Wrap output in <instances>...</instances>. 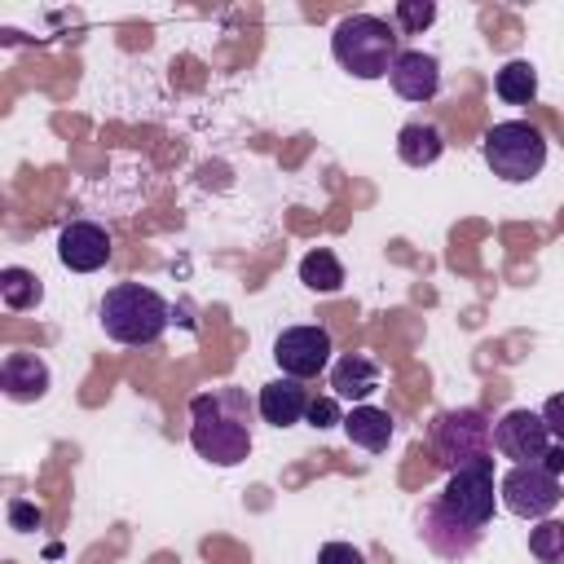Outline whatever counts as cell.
I'll return each mask as SVG.
<instances>
[{
  "label": "cell",
  "instance_id": "obj_22",
  "mask_svg": "<svg viewBox=\"0 0 564 564\" xmlns=\"http://www.w3.org/2000/svg\"><path fill=\"white\" fill-rule=\"evenodd\" d=\"M392 18H397L401 35H423V31L436 22V4H432V0H397Z\"/></svg>",
  "mask_w": 564,
  "mask_h": 564
},
{
  "label": "cell",
  "instance_id": "obj_19",
  "mask_svg": "<svg viewBox=\"0 0 564 564\" xmlns=\"http://www.w3.org/2000/svg\"><path fill=\"white\" fill-rule=\"evenodd\" d=\"M0 300H4V308L26 313V308H35L44 300V282L31 269L9 264V269H0Z\"/></svg>",
  "mask_w": 564,
  "mask_h": 564
},
{
  "label": "cell",
  "instance_id": "obj_25",
  "mask_svg": "<svg viewBox=\"0 0 564 564\" xmlns=\"http://www.w3.org/2000/svg\"><path fill=\"white\" fill-rule=\"evenodd\" d=\"M317 564H366V555L352 542H326L317 551Z\"/></svg>",
  "mask_w": 564,
  "mask_h": 564
},
{
  "label": "cell",
  "instance_id": "obj_11",
  "mask_svg": "<svg viewBox=\"0 0 564 564\" xmlns=\"http://www.w3.org/2000/svg\"><path fill=\"white\" fill-rule=\"evenodd\" d=\"M57 260L70 273H97L110 260V234L101 225H93V220H70L57 234Z\"/></svg>",
  "mask_w": 564,
  "mask_h": 564
},
{
  "label": "cell",
  "instance_id": "obj_7",
  "mask_svg": "<svg viewBox=\"0 0 564 564\" xmlns=\"http://www.w3.org/2000/svg\"><path fill=\"white\" fill-rule=\"evenodd\" d=\"M494 498L498 494H494V458L489 454L476 458V463L454 467L449 480H445V489H441V502L454 516H463L467 524H476V529H485L494 520Z\"/></svg>",
  "mask_w": 564,
  "mask_h": 564
},
{
  "label": "cell",
  "instance_id": "obj_8",
  "mask_svg": "<svg viewBox=\"0 0 564 564\" xmlns=\"http://www.w3.org/2000/svg\"><path fill=\"white\" fill-rule=\"evenodd\" d=\"M480 533H485V529H476V524H467L463 516H454V511L441 502V494L427 498L423 511H419V538H423V546L436 551L441 560H467V555L480 546Z\"/></svg>",
  "mask_w": 564,
  "mask_h": 564
},
{
  "label": "cell",
  "instance_id": "obj_4",
  "mask_svg": "<svg viewBox=\"0 0 564 564\" xmlns=\"http://www.w3.org/2000/svg\"><path fill=\"white\" fill-rule=\"evenodd\" d=\"M480 150H485V163L494 167V176H502L507 185H524L546 167V137L524 119L494 123L485 132Z\"/></svg>",
  "mask_w": 564,
  "mask_h": 564
},
{
  "label": "cell",
  "instance_id": "obj_10",
  "mask_svg": "<svg viewBox=\"0 0 564 564\" xmlns=\"http://www.w3.org/2000/svg\"><path fill=\"white\" fill-rule=\"evenodd\" d=\"M494 449L502 458H516V463H538L551 449V432H546L542 414H533V410H507L494 423Z\"/></svg>",
  "mask_w": 564,
  "mask_h": 564
},
{
  "label": "cell",
  "instance_id": "obj_2",
  "mask_svg": "<svg viewBox=\"0 0 564 564\" xmlns=\"http://www.w3.org/2000/svg\"><path fill=\"white\" fill-rule=\"evenodd\" d=\"M335 62L357 79H383L392 62L401 57V35L388 18L375 13H348L330 35Z\"/></svg>",
  "mask_w": 564,
  "mask_h": 564
},
{
  "label": "cell",
  "instance_id": "obj_27",
  "mask_svg": "<svg viewBox=\"0 0 564 564\" xmlns=\"http://www.w3.org/2000/svg\"><path fill=\"white\" fill-rule=\"evenodd\" d=\"M542 467H546L551 476H564V445H551V449L542 454Z\"/></svg>",
  "mask_w": 564,
  "mask_h": 564
},
{
  "label": "cell",
  "instance_id": "obj_1",
  "mask_svg": "<svg viewBox=\"0 0 564 564\" xmlns=\"http://www.w3.org/2000/svg\"><path fill=\"white\" fill-rule=\"evenodd\" d=\"M189 445L216 467H238L251 454V401L242 388H207L189 397Z\"/></svg>",
  "mask_w": 564,
  "mask_h": 564
},
{
  "label": "cell",
  "instance_id": "obj_9",
  "mask_svg": "<svg viewBox=\"0 0 564 564\" xmlns=\"http://www.w3.org/2000/svg\"><path fill=\"white\" fill-rule=\"evenodd\" d=\"M330 330L326 326H286L278 339H273V361L282 366V375L291 379H313L330 366Z\"/></svg>",
  "mask_w": 564,
  "mask_h": 564
},
{
  "label": "cell",
  "instance_id": "obj_13",
  "mask_svg": "<svg viewBox=\"0 0 564 564\" xmlns=\"http://www.w3.org/2000/svg\"><path fill=\"white\" fill-rule=\"evenodd\" d=\"M308 401H313V397H308L304 379L282 375V379H273V383H264V388H260L256 410H260V419H264L269 427H291V423H300V419H304Z\"/></svg>",
  "mask_w": 564,
  "mask_h": 564
},
{
  "label": "cell",
  "instance_id": "obj_26",
  "mask_svg": "<svg viewBox=\"0 0 564 564\" xmlns=\"http://www.w3.org/2000/svg\"><path fill=\"white\" fill-rule=\"evenodd\" d=\"M542 423H546L551 441H555V445H564V392L546 397V405H542Z\"/></svg>",
  "mask_w": 564,
  "mask_h": 564
},
{
  "label": "cell",
  "instance_id": "obj_17",
  "mask_svg": "<svg viewBox=\"0 0 564 564\" xmlns=\"http://www.w3.org/2000/svg\"><path fill=\"white\" fill-rule=\"evenodd\" d=\"M441 150H445V137H441L436 123L414 119V123H405V128L397 132V154H401L405 167H432V163L441 159Z\"/></svg>",
  "mask_w": 564,
  "mask_h": 564
},
{
  "label": "cell",
  "instance_id": "obj_20",
  "mask_svg": "<svg viewBox=\"0 0 564 564\" xmlns=\"http://www.w3.org/2000/svg\"><path fill=\"white\" fill-rule=\"evenodd\" d=\"M494 93L507 101V106H529L538 97V70L529 62H507L498 75H494Z\"/></svg>",
  "mask_w": 564,
  "mask_h": 564
},
{
  "label": "cell",
  "instance_id": "obj_23",
  "mask_svg": "<svg viewBox=\"0 0 564 564\" xmlns=\"http://www.w3.org/2000/svg\"><path fill=\"white\" fill-rule=\"evenodd\" d=\"M304 419H308V427H335V423H344L335 397H313L308 410H304Z\"/></svg>",
  "mask_w": 564,
  "mask_h": 564
},
{
  "label": "cell",
  "instance_id": "obj_18",
  "mask_svg": "<svg viewBox=\"0 0 564 564\" xmlns=\"http://www.w3.org/2000/svg\"><path fill=\"white\" fill-rule=\"evenodd\" d=\"M300 282H304L308 291H317V295H335V291L344 286V264H339V256L326 251V247H313V251L300 260Z\"/></svg>",
  "mask_w": 564,
  "mask_h": 564
},
{
  "label": "cell",
  "instance_id": "obj_21",
  "mask_svg": "<svg viewBox=\"0 0 564 564\" xmlns=\"http://www.w3.org/2000/svg\"><path fill=\"white\" fill-rule=\"evenodd\" d=\"M529 555L538 564H564V520H538L529 529Z\"/></svg>",
  "mask_w": 564,
  "mask_h": 564
},
{
  "label": "cell",
  "instance_id": "obj_3",
  "mask_svg": "<svg viewBox=\"0 0 564 564\" xmlns=\"http://www.w3.org/2000/svg\"><path fill=\"white\" fill-rule=\"evenodd\" d=\"M101 330L106 339L115 344H128V348H141V344H154L163 330H167V300L154 291V286H141V282H119L101 295Z\"/></svg>",
  "mask_w": 564,
  "mask_h": 564
},
{
  "label": "cell",
  "instance_id": "obj_14",
  "mask_svg": "<svg viewBox=\"0 0 564 564\" xmlns=\"http://www.w3.org/2000/svg\"><path fill=\"white\" fill-rule=\"evenodd\" d=\"M48 383H53V375H48L44 357H35V352H9L0 361V388L9 401H40L48 392Z\"/></svg>",
  "mask_w": 564,
  "mask_h": 564
},
{
  "label": "cell",
  "instance_id": "obj_12",
  "mask_svg": "<svg viewBox=\"0 0 564 564\" xmlns=\"http://www.w3.org/2000/svg\"><path fill=\"white\" fill-rule=\"evenodd\" d=\"M388 79H392L397 97H405V101H432L441 93V62L432 53H423V48H401V57L392 62Z\"/></svg>",
  "mask_w": 564,
  "mask_h": 564
},
{
  "label": "cell",
  "instance_id": "obj_16",
  "mask_svg": "<svg viewBox=\"0 0 564 564\" xmlns=\"http://www.w3.org/2000/svg\"><path fill=\"white\" fill-rule=\"evenodd\" d=\"M330 388H335V397L339 401H366L375 388H379V366L370 361V357H361V352H344L335 366H330Z\"/></svg>",
  "mask_w": 564,
  "mask_h": 564
},
{
  "label": "cell",
  "instance_id": "obj_15",
  "mask_svg": "<svg viewBox=\"0 0 564 564\" xmlns=\"http://www.w3.org/2000/svg\"><path fill=\"white\" fill-rule=\"evenodd\" d=\"M392 414L388 410H379V405H352L348 414H344V436L357 445V449H366V454H383L388 449V441H392Z\"/></svg>",
  "mask_w": 564,
  "mask_h": 564
},
{
  "label": "cell",
  "instance_id": "obj_6",
  "mask_svg": "<svg viewBox=\"0 0 564 564\" xmlns=\"http://www.w3.org/2000/svg\"><path fill=\"white\" fill-rule=\"evenodd\" d=\"M498 498L520 520H546L560 507V476H551L542 467V458L538 463H511L507 476L498 480Z\"/></svg>",
  "mask_w": 564,
  "mask_h": 564
},
{
  "label": "cell",
  "instance_id": "obj_5",
  "mask_svg": "<svg viewBox=\"0 0 564 564\" xmlns=\"http://www.w3.org/2000/svg\"><path fill=\"white\" fill-rule=\"evenodd\" d=\"M489 445H494V427H489V419H485L476 405L441 410V414L432 419V449H436V458H441L449 471L463 467V463L485 458Z\"/></svg>",
  "mask_w": 564,
  "mask_h": 564
},
{
  "label": "cell",
  "instance_id": "obj_24",
  "mask_svg": "<svg viewBox=\"0 0 564 564\" xmlns=\"http://www.w3.org/2000/svg\"><path fill=\"white\" fill-rule=\"evenodd\" d=\"M9 524H13L18 533H31V529L44 524V511H40L35 502H26V498H9Z\"/></svg>",
  "mask_w": 564,
  "mask_h": 564
}]
</instances>
